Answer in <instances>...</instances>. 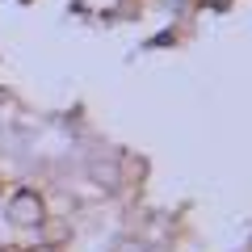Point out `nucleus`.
Instances as JSON below:
<instances>
[{
  "instance_id": "2",
  "label": "nucleus",
  "mask_w": 252,
  "mask_h": 252,
  "mask_svg": "<svg viewBox=\"0 0 252 252\" xmlns=\"http://www.w3.org/2000/svg\"><path fill=\"white\" fill-rule=\"evenodd\" d=\"M89 177L93 181H97V185H105V189H118V181H122V177H118V164L114 160H105V164H89Z\"/></svg>"
},
{
  "instance_id": "4",
  "label": "nucleus",
  "mask_w": 252,
  "mask_h": 252,
  "mask_svg": "<svg viewBox=\"0 0 252 252\" xmlns=\"http://www.w3.org/2000/svg\"><path fill=\"white\" fill-rule=\"evenodd\" d=\"M34 252H59V248H51V244H46V248H34Z\"/></svg>"
},
{
  "instance_id": "3",
  "label": "nucleus",
  "mask_w": 252,
  "mask_h": 252,
  "mask_svg": "<svg viewBox=\"0 0 252 252\" xmlns=\"http://www.w3.org/2000/svg\"><path fill=\"white\" fill-rule=\"evenodd\" d=\"M114 252H147V244H143V240H118Z\"/></svg>"
},
{
  "instance_id": "1",
  "label": "nucleus",
  "mask_w": 252,
  "mask_h": 252,
  "mask_svg": "<svg viewBox=\"0 0 252 252\" xmlns=\"http://www.w3.org/2000/svg\"><path fill=\"white\" fill-rule=\"evenodd\" d=\"M42 219H46V206H42V198H38L34 189H17V193L9 198V223L42 227Z\"/></svg>"
}]
</instances>
